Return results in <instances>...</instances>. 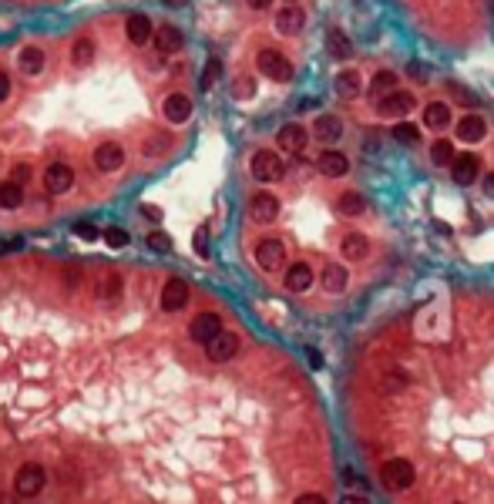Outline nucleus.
Listing matches in <instances>:
<instances>
[{
	"instance_id": "f257e3e1",
	"label": "nucleus",
	"mask_w": 494,
	"mask_h": 504,
	"mask_svg": "<svg viewBox=\"0 0 494 504\" xmlns=\"http://www.w3.org/2000/svg\"><path fill=\"white\" fill-rule=\"evenodd\" d=\"M380 481H384V487H391V491H407V487H414L417 467L407 461V457H391V461L380 464Z\"/></svg>"
},
{
	"instance_id": "f03ea898",
	"label": "nucleus",
	"mask_w": 494,
	"mask_h": 504,
	"mask_svg": "<svg viewBox=\"0 0 494 504\" xmlns=\"http://www.w3.org/2000/svg\"><path fill=\"white\" fill-rule=\"evenodd\" d=\"M44 484H48V467L37 464V461L21 464L17 474H14V491H17L21 498H37V494L44 491Z\"/></svg>"
},
{
	"instance_id": "7ed1b4c3",
	"label": "nucleus",
	"mask_w": 494,
	"mask_h": 504,
	"mask_svg": "<svg viewBox=\"0 0 494 504\" xmlns=\"http://www.w3.org/2000/svg\"><path fill=\"white\" fill-rule=\"evenodd\" d=\"M256 64H259V71L269 81H279V84H286V81H293V64H289L286 54H279L276 48H262L259 54H256Z\"/></svg>"
},
{
	"instance_id": "20e7f679",
	"label": "nucleus",
	"mask_w": 494,
	"mask_h": 504,
	"mask_svg": "<svg viewBox=\"0 0 494 504\" xmlns=\"http://www.w3.org/2000/svg\"><path fill=\"white\" fill-rule=\"evenodd\" d=\"M249 172H253L256 182H279L283 172H286V165H283V158L273 148H259L253 155V162H249Z\"/></svg>"
},
{
	"instance_id": "39448f33",
	"label": "nucleus",
	"mask_w": 494,
	"mask_h": 504,
	"mask_svg": "<svg viewBox=\"0 0 494 504\" xmlns=\"http://www.w3.org/2000/svg\"><path fill=\"white\" fill-rule=\"evenodd\" d=\"M414 108H417L414 91H400V88L391 91L387 98L377 101V115H380V118H407Z\"/></svg>"
},
{
	"instance_id": "423d86ee",
	"label": "nucleus",
	"mask_w": 494,
	"mask_h": 504,
	"mask_svg": "<svg viewBox=\"0 0 494 504\" xmlns=\"http://www.w3.org/2000/svg\"><path fill=\"white\" fill-rule=\"evenodd\" d=\"M256 262H259V269H266V273L283 269L286 266V246L279 239H262L259 246H256Z\"/></svg>"
},
{
	"instance_id": "0eeeda50",
	"label": "nucleus",
	"mask_w": 494,
	"mask_h": 504,
	"mask_svg": "<svg viewBox=\"0 0 494 504\" xmlns=\"http://www.w3.org/2000/svg\"><path fill=\"white\" fill-rule=\"evenodd\" d=\"M276 215H279V199H276L273 192H256V195L249 199V219H253V222L269 226V222H276Z\"/></svg>"
},
{
	"instance_id": "6e6552de",
	"label": "nucleus",
	"mask_w": 494,
	"mask_h": 504,
	"mask_svg": "<svg viewBox=\"0 0 494 504\" xmlns=\"http://www.w3.org/2000/svg\"><path fill=\"white\" fill-rule=\"evenodd\" d=\"M222 333V316L219 313H199L195 320H192V327H188V336L195 340V343H212L215 336Z\"/></svg>"
},
{
	"instance_id": "1a4fd4ad",
	"label": "nucleus",
	"mask_w": 494,
	"mask_h": 504,
	"mask_svg": "<svg viewBox=\"0 0 494 504\" xmlns=\"http://www.w3.org/2000/svg\"><path fill=\"white\" fill-rule=\"evenodd\" d=\"M306 142H310V135H306V128L296 125V122H289L276 131V145L286 151V155H303L306 151Z\"/></svg>"
},
{
	"instance_id": "9d476101",
	"label": "nucleus",
	"mask_w": 494,
	"mask_h": 504,
	"mask_svg": "<svg viewBox=\"0 0 494 504\" xmlns=\"http://www.w3.org/2000/svg\"><path fill=\"white\" fill-rule=\"evenodd\" d=\"M206 353L212 363H229L235 353H239V336L235 333H229V329H222L212 343H206Z\"/></svg>"
},
{
	"instance_id": "9b49d317",
	"label": "nucleus",
	"mask_w": 494,
	"mask_h": 504,
	"mask_svg": "<svg viewBox=\"0 0 494 504\" xmlns=\"http://www.w3.org/2000/svg\"><path fill=\"white\" fill-rule=\"evenodd\" d=\"M316 168H319V175H326V178H343L350 172V158L337 148H326V151H319Z\"/></svg>"
},
{
	"instance_id": "f8f14e48",
	"label": "nucleus",
	"mask_w": 494,
	"mask_h": 504,
	"mask_svg": "<svg viewBox=\"0 0 494 504\" xmlns=\"http://www.w3.org/2000/svg\"><path fill=\"white\" fill-rule=\"evenodd\" d=\"M457 138H461L464 145L484 142V138H488V122H484L477 111H471V115H464V118L457 122Z\"/></svg>"
},
{
	"instance_id": "ddd939ff",
	"label": "nucleus",
	"mask_w": 494,
	"mask_h": 504,
	"mask_svg": "<svg viewBox=\"0 0 494 504\" xmlns=\"http://www.w3.org/2000/svg\"><path fill=\"white\" fill-rule=\"evenodd\" d=\"M71 185H75V168L54 162L51 168H48V175H44V192H48V195H64Z\"/></svg>"
},
{
	"instance_id": "4468645a",
	"label": "nucleus",
	"mask_w": 494,
	"mask_h": 504,
	"mask_svg": "<svg viewBox=\"0 0 494 504\" xmlns=\"http://www.w3.org/2000/svg\"><path fill=\"white\" fill-rule=\"evenodd\" d=\"M185 302H188V282L179 276H172L165 282V289H161V309H165V313H179Z\"/></svg>"
},
{
	"instance_id": "2eb2a0df",
	"label": "nucleus",
	"mask_w": 494,
	"mask_h": 504,
	"mask_svg": "<svg viewBox=\"0 0 494 504\" xmlns=\"http://www.w3.org/2000/svg\"><path fill=\"white\" fill-rule=\"evenodd\" d=\"M303 27H306V10H303V7L286 3L283 10H276V30H279V34L293 37V34H299Z\"/></svg>"
},
{
	"instance_id": "dca6fc26",
	"label": "nucleus",
	"mask_w": 494,
	"mask_h": 504,
	"mask_svg": "<svg viewBox=\"0 0 494 504\" xmlns=\"http://www.w3.org/2000/svg\"><path fill=\"white\" fill-rule=\"evenodd\" d=\"M125 165V148L115 145V142H104L95 148V168L98 172H118Z\"/></svg>"
},
{
	"instance_id": "f3484780",
	"label": "nucleus",
	"mask_w": 494,
	"mask_h": 504,
	"mask_svg": "<svg viewBox=\"0 0 494 504\" xmlns=\"http://www.w3.org/2000/svg\"><path fill=\"white\" fill-rule=\"evenodd\" d=\"M481 175V162H477V155H457L454 162H451V178L457 182V185H474Z\"/></svg>"
},
{
	"instance_id": "a211bd4d",
	"label": "nucleus",
	"mask_w": 494,
	"mask_h": 504,
	"mask_svg": "<svg viewBox=\"0 0 494 504\" xmlns=\"http://www.w3.org/2000/svg\"><path fill=\"white\" fill-rule=\"evenodd\" d=\"M125 37H128L135 48H145L155 37V27H152V21L145 14H131L128 21H125Z\"/></svg>"
},
{
	"instance_id": "6ab92c4d",
	"label": "nucleus",
	"mask_w": 494,
	"mask_h": 504,
	"mask_svg": "<svg viewBox=\"0 0 494 504\" xmlns=\"http://www.w3.org/2000/svg\"><path fill=\"white\" fill-rule=\"evenodd\" d=\"M313 135L330 148V145H337L339 138H343V122H339L337 115H319V118L313 122Z\"/></svg>"
},
{
	"instance_id": "aec40b11",
	"label": "nucleus",
	"mask_w": 494,
	"mask_h": 504,
	"mask_svg": "<svg viewBox=\"0 0 494 504\" xmlns=\"http://www.w3.org/2000/svg\"><path fill=\"white\" fill-rule=\"evenodd\" d=\"M339 252H343L346 262H364L366 255H370V239H366L364 232H346L343 242H339Z\"/></svg>"
},
{
	"instance_id": "412c9836",
	"label": "nucleus",
	"mask_w": 494,
	"mask_h": 504,
	"mask_svg": "<svg viewBox=\"0 0 494 504\" xmlns=\"http://www.w3.org/2000/svg\"><path fill=\"white\" fill-rule=\"evenodd\" d=\"M313 266L310 262H293L286 269V276H283V286H286L289 293H306L313 286Z\"/></svg>"
},
{
	"instance_id": "4be33fe9",
	"label": "nucleus",
	"mask_w": 494,
	"mask_h": 504,
	"mask_svg": "<svg viewBox=\"0 0 494 504\" xmlns=\"http://www.w3.org/2000/svg\"><path fill=\"white\" fill-rule=\"evenodd\" d=\"M165 118L172 122V125H185L188 118H192V98L188 95H182V91H175V95H168L165 98Z\"/></svg>"
},
{
	"instance_id": "5701e85b",
	"label": "nucleus",
	"mask_w": 494,
	"mask_h": 504,
	"mask_svg": "<svg viewBox=\"0 0 494 504\" xmlns=\"http://www.w3.org/2000/svg\"><path fill=\"white\" fill-rule=\"evenodd\" d=\"M319 282H323L326 293L339 296V293H346V286H350V273H346V266H339V262H326V269H323Z\"/></svg>"
},
{
	"instance_id": "b1692460",
	"label": "nucleus",
	"mask_w": 494,
	"mask_h": 504,
	"mask_svg": "<svg viewBox=\"0 0 494 504\" xmlns=\"http://www.w3.org/2000/svg\"><path fill=\"white\" fill-rule=\"evenodd\" d=\"M333 88H337L339 98H357L364 91V77H360L357 68H343L337 75V81H333Z\"/></svg>"
},
{
	"instance_id": "393cba45",
	"label": "nucleus",
	"mask_w": 494,
	"mask_h": 504,
	"mask_svg": "<svg viewBox=\"0 0 494 504\" xmlns=\"http://www.w3.org/2000/svg\"><path fill=\"white\" fill-rule=\"evenodd\" d=\"M44 64H48V54L41 48H34V44H27V48H21V54H17V68L24 71V75H41L44 71Z\"/></svg>"
},
{
	"instance_id": "a878e982",
	"label": "nucleus",
	"mask_w": 494,
	"mask_h": 504,
	"mask_svg": "<svg viewBox=\"0 0 494 504\" xmlns=\"http://www.w3.org/2000/svg\"><path fill=\"white\" fill-rule=\"evenodd\" d=\"M182 44H185V37H182V30H179V27L161 24L155 30V48L161 50V54H179Z\"/></svg>"
},
{
	"instance_id": "bb28decb",
	"label": "nucleus",
	"mask_w": 494,
	"mask_h": 504,
	"mask_svg": "<svg viewBox=\"0 0 494 504\" xmlns=\"http://www.w3.org/2000/svg\"><path fill=\"white\" fill-rule=\"evenodd\" d=\"M424 125L434 128V131H444V128L451 125V108H447V101H431V104L424 108Z\"/></svg>"
},
{
	"instance_id": "cd10ccee",
	"label": "nucleus",
	"mask_w": 494,
	"mask_h": 504,
	"mask_svg": "<svg viewBox=\"0 0 494 504\" xmlns=\"http://www.w3.org/2000/svg\"><path fill=\"white\" fill-rule=\"evenodd\" d=\"M326 50H330V57H337V61H350L353 57V44H350V37L333 27L330 34H326Z\"/></svg>"
},
{
	"instance_id": "c85d7f7f",
	"label": "nucleus",
	"mask_w": 494,
	"mask_h": 504,
	"mask_svg": "<svg viewBox=\"0 0 494 504\" xmlns=\"http://www.w3.org/2000/svg\"><path fill=\"white\" fill-rule=\"evenodd\" d=\"M121 289H125V279L118 273H104L98 279V300L101 302H118L121 300Z\"/></svg>"
},
{
	"instance_id": "c756f323",
	"label": "nucleus",
	"mask_w": 494,
	"mask_h": 504,
	"mask_svg": "<svg viewBox=\"0 0 494 504\" xmlns=\"http://www.w3.org/2000/svg\"><path fill=\"white\" fill-rule=\"evenodd\" d=\"M24 205V185L21 182H0V209H7V212H14V209H21Z\"/></svg>"
},
{
	"instance_id": "7c9ffc66",
	"label": "nucleus",
	"mask_w": 494,
	"mask_h": 504,
	"mask_svg": "<svg viewBox=\"0 0 494 504\" xmlns=\"http://www.w3.org/2000/svg\"><path fill=\"white\" fill-rule=\"evenodd\" d=\"M364 209H366V199L360 192H343L337 199V212L343 219H357V215H364Z\"/></svg>"
},
{
	"instance_id": "2f4dec72",
	"label": "nucleus",
	"mask_w": 494,
	"mask_h": 504,
	"mask_svg": "<svg viewBox=\"0 0 494 504\" xmlns=\"http://www.w3.org/2000/svg\"><path fill=\"white\" fill-rule=\"evenodd\" d=\"M391 91H397V75L393 71H377L373 81H370V95L380 101V98H387Z\"/></svg>"
},
{
	"instance_id": "473e14b6",
	"label": "nucleus",
	"mask_w": 494,
	"mask_h": 504,
	"mask_svg": "<svg viewBox=\"0 0 494 504\" xmlns=\"http://www.w3.org/2000/svg\"><path fill=\"white\" fill-rule=\"evenodd\" d=\"M454 158H457V155H454V145H451L447 138H437V142L431 145V162H434L437 168H441V165H451Z\"/></svg>"
},
{
	"instance_id": "72a5a7b5",
	"label": "nucleus",
	"mask_w": 494,
	"mask_h": 504,
	"mask_svg": "<svg viewBox=\"0 0 494 504\" xmlns=\"http://www.w3.org/2000/svg\"><path fill=\"white\" fill-rule=\"evenodd\" d=\"M71 61L75 64H91L95 61V41L91 37H78L75 48H71Z\"/></svg>"
},
{
	"instance_id": "f704fd0d",
	"label": "nucleus",
	"mask_w": 494,
	"mask_h": 504,
	"mask_svg": "<svg viewBox=\"0 0 494 504\" xmlns=\"http://www.w3.org/2000/svg\"><path fill=\"white\" fill-rule=\"evenodd\" d=\"M57 481H61L64 487H75V491H78V487H81V471H78V464L64 461V464L57 467Z\"/></svg>"
},
{
	"instance_id": "c9c22d12",
	"label": "nucleus",
	"mask_w": 494,
	"mask_h": 504,
	"mask_svg": "<svg viewBox=\"0 0 494 504\" xmlns=\"http://www.w3.org/2000/svg\"><path fill=\"white\" fill-rule=\"evenodd\" d=\"M393 138H397L400 145H417V142H420V131H417L411 122H397V125H393Z\"/></svg>"
},
{
	"instance_id": "e433bc0d",
	"label": "nucleus",
	"mask_w": 494,
	"mask_h": 504,
	"mask_svg": "<svg viewBox=\"0 0 494 504\" xmlns=\"http://www.w3.org/2000/svg\"><path fill=\"white\" fill-rule=\"evenodd\" d=\"M219 75H222V61L219 57H208V64H206V71H202V91H212L215 88V81H219Z\"/></svg>"
},
{
	"instance_id": "4c0bfd02",
	"label": "nucleus",
	"mask_w": 494,
	"mask_h": 504,
	"mask_svg": "<svg viewBox=\"0 0 494 504\" xmlns=\"http://www.w3.org/2000/svg\"><path fill=\"white\" fill-rule=\"evenodd\" d=\"M104 242H108L111 249H125V246H128V232H125V229H118V226L104 229Z\"/></svg>"
},
{
	"instance_id": "58836bf2",
	"label": "nucleus",
	"mask_w": 494,
	"mask_h": 504,
	"mask_svg": "<svg viewBox=\"0 0 494 504\" xmlns=\"http://www.w3.org/2000/svg\"><path fill=\"white\" fill-rule=\"evenodd\" d=\"M233 95L239 101H246V98H253L256 95V81L253 77H235V84H233Z\"/></svg>"
},
{
	"instance_id": "ea45409f",
	"label": "nucleus",
	"mask_w": 494,
	"mask_h": 504,
	"mask_svg": "<svg viewBox=\"0 0 494 504\" xmlns=\"http://www.w3.org/2000/svg\"><path fill=\"white\" fill-rule=\"evenodd\" d=\"M145 242H148V249L152 252H172V239H168L165 232H148Z\"/></svg>"
},
{
	"instance_id": "a19ab883",
	"label": "nucleus",
	"mask_w": 494,
	"mask_h": 504,
	"mask_svg": "<svg viewBox=\"0 0 494 504\" xmlns=\"http://www.w3.org/2000/svg\"><path fill=\"white\" fill-rule=\"evenodd\" d=\"M192 246H195V252H199L202 259L208 255V229H206V226L195 229V235H192Z\"/></svg>"
},
{
	"instance_id": "79ce46f5",
	"label": "nucleus",
	"mask_w": 494,
	"mask_h": 504,
	"mask_svg": "<svg viewBox=\"0 0 494 504\" xmlns=\"http://www.w3.org/2000/svg\"><path fill=\"white\" fill-rule=\"evenodd\" d=\"M75 235H78V239H84V242H95L101 232L91 226V222H78V226H75Z\"/></svg>"
},
{
	"instance_id": "37998d69",
	"label": "nucleus",
	"mask_w": 494,
	"mask_h": 504,
	"mask_svg": "<svg viewBox=\"0 0 494 504\" xmlns=\"http://www.w3.org/2000/svg\"><path fill=\"white\" fill-rule=\"evenodd\" d=\"M10 178H14V182H21V185H27V182H30V165L17 162V165H14V172H10Z\"/></svg>"
},
{
	"instance_id": "c03bdc74",
	"label": "nucleus",
	"mask_w": 494,
	"mask_h": 504,
	"mask_svg": "<svg viewBox=\"0 0 494 504\" xmlns=\"http://www.w3.org/2000/svg\"><path fill=\"white\" fill-rule=\"evenodd\" d=\"M404 383H407V380L400 377V374H387V377H384V387H387L391 394H397V390H400Z\"/></svg>"
},
{
	"instance_id": "a18cd8bd",
	"label": "nucleus",
	"mask_w": 494,
	"mask_h": 504,
	"mask_svg": "<svg viewBox=\"0 0 494 504\" xmlns=\"http://www.w3.org/2000/svg\"><path fill=\"white\" fill-rule=\"evenodd\" d=\"M293 504H326V498H323V494H299V498H296V501Z\"/></svg>"
},
{
	"instance_id": "49530a36",
	"label": "nucleus",
	"mask_w": 494,
	"mask_h": 504,
	"mask_svg": "<svg viewBox=\"0 0 494 504\" xmlns=\"http://www.w3.org/2000/svg\"><path fill=\"white\" fill-rule=\"evenodd\" d=\"M141 215L152 222H161V209H155V205H141Z\"/></svg>"
},
{
	"instance_id": "de8ad7c7",
	"label": "nucleus",
	"mask_w": 494,
	"mask_h": 504,
	"mask_svg": "<svg viewBox=\"0 0 494 504\" xmlns=\"http://www.w3.org/2000/svg\"><path fill=\"white\" fill-rule=\"evenodd\" d=\"M343 484H346V487H364V481L357 478V474H353V471H350V467H346V471H343Z\"/></svg>"
},
{
	"instance_id": "09e8293b",
	"label": "nucleus",
	"mask_w": 494,
	"mask_h": 504,
	"mask_svg": "<svg viewBox=\"0 0 494 504\" xmlns=\"http://www.w3.org/2000/svg\"><path fill=\"white\" fill-rule=\"evenodd\" d=\"M0 504H21V494L17 491H0Z\"/></svg>"
},
{
	"instance_id": "8fccbe9b",
	"label": "nucleus",
	"mask_w": 494,
	"mask_h": 504,
	"mask_svg": "<svg viewBox=\"0 0 494 504\" xmlns=\"http://www.w3.org/2000/svg\"><path fill=\"white\" fill-rule=\"evenodd\" d=\"M64 282H68V286H78V282H81V273L68 266V269H64Z\"/></svg>"
},
{
	"instance_id": "3c124183",
	"label": "nucleus",
	"mask_w": 494,
	"mask_h": 504,
	"mask_svg": "<svg viewBox=\"0 0 494 504\" xmlns=\"http://www.w3.org/2000/svg\"><path fill=\"white\" fill-rule=\"evenodd\" d=\"M24 242L21 239H10V242H0V255H7V252H14V249H21Z\"/></svg>"
},
{
	"instance_id": "603ef678",
	"label": "nucleus",
	"mask_w": 494,
	"mask_h": 504,
	"mask_svg": "<svg viewBox=\"0 0 494 504\" xmlns=\"http://www.w3.org/2000/svg\"><path fill=\"white\" fill-rule=\"evenodd\" d=\"M7 95H10V77L0 71V101H7Z\"/></svg>"
},
{
	"instance_id": "864d4df0",
	"label": "nucleus",
	"mask_w": 494,
	"mask_h": 504,
	"mask_svg": "<svg viewBox=\"0 0 494 504\" xmlns=\"http://www.w3.org/2000/svg\"><path fill=\"white\" fill-rule=\"evenodd\" d=\"M246 3H249L253 10H269V7H273V0H246Z\"/></svg>"
},
{
	"instance_id": "5fc2aeb1",
	"label": "nucleus",
	"mask_w": 494,
	"mask_h": 504,
	"mask_svg": "<svg viewBox=\"0 0 494 504\" xmlns=\"http://www.w3.org/2000/svg\"><path fill=\"white\" fill-rule=\"evenodd\" d=\"M484 195H488V199H494V172L484 178Z\"/></svg>"
},
{
	"instance_id": "6e6d98bb",
	"label": "nucleus",
	"mask_w": 494,
	"mask_h": 504,
	"mask_svg": "<svg viewBox=\"0 0 494 504\" xmlns=\"http://www.w3.org/2000/svg\"><path fill=\"white\" fill-rule=\"evenodd\" d=\"M310 363H313V370H319V367H323V356L316 350H310Z\"/></svg>"
},
{
	"instance_id": "4d7b16f0",
	"label": "nucleus",
	"mask_w": 494,
	"mask_h": 504,
	"mask_svg": "<svg viewBox=\"0 0 494 504\" xmlns=\"http://www.w3.org/2000/svg\"><path fill=\"white\" fill-rule=\"evenodd\" d=\"M343 504H370V501H366L364 494H360V498H357V494H350V498H346V501H343Z\"/></svg>"
},
{
	"instance_id": "13d9d810",
	"label": "nucleus",
	"mask_w": 494,
	"mask_h": 504,
	"mask_svg": "<svg viewBox=\"0 0 494 504\" xmlns=\"http://www.w3.org/2000/svg\"><path fill=\"white\" fill-rule=\"evenodd\" d=\"M165 3H168V7H185L188 0H165Z\"/></svg>"
},
{
	"instance_id": "bf43d9fd",
	"label": "nucleus",
	"mask_w": 494,
	"mask_h": 504,
	"mask_svg": "<svg viewBox=\"0 0 494 504\" xmlns=\"http://www.w3.org/2000/svg\"><path fill=\"white\" fill-rule=\"evenodd\" d=\"M286 3H296V0H286Z\"/></svg>"
},
{
	"instance_id": "052dcab7",
	"label": "nucleus",
	"mask_w": 494,
	"mask_h": 504,
	"mask_svg": "<svg viewBox=\"0 0 494 504\" xmlns=\"http://www.w3.org/2000/svg\"><path fill=\"white\" fill-rule=\"evenodd\" d=\"M454 504H457V501H454Z\"/></svg>"
}]
</instances>
